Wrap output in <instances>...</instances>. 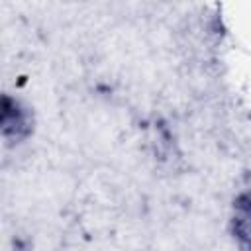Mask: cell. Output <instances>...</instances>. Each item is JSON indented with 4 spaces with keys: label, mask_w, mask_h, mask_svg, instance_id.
Listing matches in <instances>:
<instances>
[{
    "label": "cell",
    "mask_w": 251,
    "mask_h": 251,
    "mask_svg": "<svg viewBox=\"0 0 251 251\" xmlns=\"http://www.w3.org/2000/svg\"><path fill=\"white\" fill-rule=\"evenodd\" d=\"M233 233L245 251H251V192L241 194L233 206Z\"/></svg>",
    "instance_id": "2"
},
{
    "label": "cell",
    "mask_w": 251,
    "mask_h": 251,
    "mask_svg": "<svg viewBox=\"0 0 251 251\" xmlns=\"http://www.w3.org/2000/svg\"><path fill=\"white\" fill-rule=\"evenodd\" d=\"M2 133L6 139H22L29 133V114L24 110L16 100L4 96V106H2Z\"/></svg>",
    "instance_id": "1"
}]
</instances>
